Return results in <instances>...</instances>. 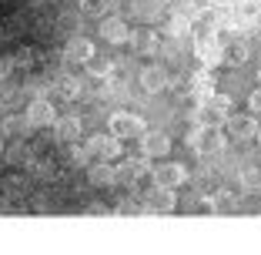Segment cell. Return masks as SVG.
Listing matches in <instances>:
<instances>
[{
  "mask_svg": "<svg viewBox=\"0 0 261 255\" xmlns=\"http://www.w3.org/2000/svg\"><path fill=\"white\" fill-rule=\"evenodd\" d=\"M231 108H234V104H231L228 94H211V98H204L198 104V111H191V118L201 121V124H215V128H221V124H228Z\"/></svg>",
  "mask_w": 261,
  "mask_h": 255,
  "instance_id": "obj_1",
  "label": "cell"
},
{
  "mask_svg": "<svg viewBox=\"0 0 261 255\" xmlns=\"http://www.w3.org/2000/svg\"><path fill=\"white\" fill-rule=\"evenodd\" d=\"M87 148H91V155L94 158H104V161H114V158L124 155V145L121 138H117L114 131H97L87 138Z\"/></svg>",
  "mask_w": 261,
  "mask_h": 255,
  "instance_id": "obj_2",
  "label": "cell"
},
{
  "mask_svg": "<svg viewBox=\"0 0 261 255\" xmlns=\"http://www.w3.org/2000/svg\"><path fill=\"white\" fill-rule=\"evenodd\" d=\"M154 185H168V188H181L188 181V168L181 161H164L158 168H151Z\"/></svg>",
  "mask_w": 261,
  "mask_h": 255,
  "instance_id": "obj_3",
  "label": "cell"
},
{
  "mask_svg": "<svg viewBox=\"0 0 261 255\" xmlns=\"http://www.w3.org/2000/svg\"><path fill=\"white\" fill-rule=\"evenodd\" d=\"M100 37L108 40V44H127V40H130L127 20L117 17V14H104V17H100Z\"/></svg>",
  "mask_w": 261,
  "mask_h": 255,
  "instance_id": "obj_4",
  "label": "cell"
},
{
  "mask_svg": "<svg viewBox=\"0 0 261 255\" xmlns=\"http://www.w3.org/2000/svg\"><path fill=\"white\" fill-rule=\"evenodd\" d=\"M23 114H27V121H31L34 128H50V124L57 121V108L50 104V98H34Z\"/></svg>",
  "mask_w": 261,
  "mask_h": 255,
  "instance_id": "obj_5",
  "label": "cell"
},
{
  "mask_svg": "<svg viewBox=\"0 0 261 255\" xmlns=\"http://www.w3.org/2000/svg\"><path fill=\"white\" fill-rule=\"evenodd\" d=\"M224 145H228V138H224L221 128H215V124H201L198 145H194V151H198V155H218Z\"/></svg>",
  "mask_w": 261,
  "mask_h": 255,
  "instance_id": "obj_6",
  "label": "cell"
},
{
  "mask_svg": "<svg viewBox=\"0 0 261 255\" xmlns=\"http://www.w3.org/2000/svg\"><path fill=\"white\" fill-rule=\"evenodd\" d=\"M111 131H114L117 138H141L147 128H144L141 118L127 114V111H117V114H111Z\"/></svg>",
  "mask_w": 261,
  "mask_h": 255,
  "instance_id": "obj_7",
  "label": "cell"
},
{
  "mask_svg": "<svg viewBox=\"0 0 261 255\" xmlns=\"http://www.w3.org/2000/svg\"><path fill=\"white\" fill-rule=\"evenodd\" d=\"M177 208V195L168 185H154L147 195V212H158V215H171Z\"/></svg>",
  "mask_w": 261,
  "mask_h": 255,
  "instance_id": "obj_8",
  "label": "cell"
},
{
  "mask_svg": "<svg viewBox=\"0 0 261 255\" xmlns=\"http://www.w3.org/2000/svg\"><path fill=\"white\" fill-rule=\"evenodd\" d=\"M194 54H198V61L211 71V67H218V64L224 61V47H221V40H215V37H198Z\"/></svg>",
  "mask_w": 261,
  "mask_h": 255,
  "instance_id": "obj_9",
  "label": "cell"
},
{
  "mask_svg": "<svg viewBox=\"0 0 261 255\" xmlns=\"http://www.w3.org/2000/svg\"><path fill=\"white\" fill-rule=\"evenodd\" d=\"M138 141H141V155L147 158H164L171 151V138L164 131H144Z\"/></svg>",
  "mask_w": 261,
  "mask_h": 255,
  "instance_id": "obj_10",
  "label": "cell"
},
{
  "mask_svg": "<svg viewBox=\"0 0 261 255\" xmlns=\"http://www.w3.org/2000/svg\"><path fill=\"white\" fill-rule=\"evenodd\" d=\"M228 134L234 141H251V138H258V118H254V114H241V118L231 114L228 118Z\"/></svg>",
  "mask_w": 261,
  "mask_h": 255,
  "instance_id": "obj_11",
  "label": "cell"
},
{
  "mask_svg": "<svg viewBox=\"0 0 261 255\" xmlns=\"http://www.w3.org/2000/svg\"><path fill=\"white\" fill-rule=\"evenodd\" d=\"M151 175V165H147V155H134L124 158V165H117V181H138V178Z\"/></svg>",
  "mask_w": 261,
  "mask_h": 255,
  "instance_id": "obj_12",
  "label": "cell"
},
{
  "mask_svg": "<svg viewBox=\"0 0 261 255\" xmlns=\"http://www.w3.org/2000/svg\"><path fill=\"white\" fill-rule=\"evenodd\" d=\"M87 181L94 188H111L117 181V168L104 158H97V165H87Z\"/></svg>",
  "mask_w": 261,
  "mask_h": 255,
  "instance_id": "obj_13",
  "label": "cell"
},
{
  "mask_svg": "<svg viewBox=\"0 0 261 255\" xmlns=\"http://www.w3.org/2000/svg\"><path fill=\"white\" fill-rule=\"evenodd\" d=\"M81 131H84V121H81L77 114H64V118H57V121H54V138L64 141V145L77 141V138H81Z\"/></svg>",
  "mask_w": 261,
  "mask_h": 255,
  "instance_id": "obj_14",
  "label": "cell"
},
{
  "mask_svg": "<svg viewBox=\"0 0 261 255\" xmlns=\"http://www.w3.org/2000/svg\"><path fill=\"white\" fill-rule=\"evenodd\" d=\"M141 87H144V91L147 94H161V91H168V71H164V67H158V64H151V67H144V71H141Z\"/></svg>",
  "mask_w": 261,
  "mask_h": 255,
  "instance_id": "obj_15",
  "label": "cell"
},
{
  "mask_svg": "<svg viewBox=\"0 0 261 255\" xmlns=\"http://www.w3.org/2000/svg\"><path fill=\"white\" fill-rule=\"evenodd\" d=\"M97 51H94V40L87 37H70L67 47H64V61L67 64H84L87 57H94Z\"/></svg>",
  "mask_w": 261,
  "mask_h": 255,
  "instance_id": "obj_16",
  "label": "cell"
},
{
  "mask_svg": "<svg viewBox=\"0 0 261 255\" xmlns=\"http://www.w3.org/2000/svg\"><path fill=\"white\" fill-rule=\"evenodd\" d=\"M188 94H191L194 101H204V98H211V94H215V78H211V74H207V71H201V74H194L191 78V84H188Z\"/></svg>",
  "mask_w": 261,
  "mask_h": 255,
  "instance_id": "obj_17",
  "label": "cell"
},
{
  "mask_svg": "<svg viewBox=\"0 0 261 255\" xmlns=\"http://www.w3.org/2000/svg\"><path fill=\"white\" fill-rule=\"evenodd\" d=\"M31 128L34 124L27 121V114H7L4 118V138H23V134H31Z\"/></svg>",
  "mask_w": 261,
  "mask_h": 255,
  "instance_id": "obj_18",
  "label": "cell"
},
{
  "mask_svg": "<svg viewBox=\"0 0 261 255\" xmlns=\"http://www.w3.org/2000/svg\"><path fill=\"white\" fill-rule=\"evenodd\" d=\"M138 54H154L158 51V34L154 31H130V40H127Z\"/></svg>",
  "mask_w": 261,
  "mask_h": 255,
  "instance_id": "obj_19",
  "label": "cell"
},
{
  "mask_svg": "<svg viewBox=\"0 0 261 255\" xmlns=\"http://www.w3.org/2000/svg\"><path fill=\"white\" fill-rule=\"evenodd\" d=\"M54 94H57V98H64V101H74L77 94H81V81H77L74 74H57Z\"/></svg>",
  "mask_w": 261,
  "mask_h": 255,
  "instance_id": "obj_20",
  "label": "cell"
},
{
  "mask_svg": "<svg viewBox=\"0 0 261 255\" xmlns=\"http://www.w3.org/2000/svg\"><path fill=\"white\" fill-rule=\"evenodd\" d=\"M84 67H87V74H91V78H108V74H111V61H108V57H97V54L87 57Z\"/></svg>",
  "mask_w": 261,
  "mask_h": 255,
  "instance_id": "obj_21",
  "label": "cell"
},
{
  "mask_svg": "<svg viewBox=\"0 0 261 255\" xmlns=\"http://www.w3.org/2000/svg\"><path fill=\"white\" fill-rule=\"evenodd\" d=\"M111 10V0H81V14L84 17H104Z\"/></svg>",
  "mask_w": 261,
  "mask_h": 255,
  "instance_id": "obj_22",
  "label": "cell"
},
{
  "mask_svg": "<svg viewBox=\"0 0 261 255\" xmlns=\"http://www.w3.org/2000/svg\"><path fill=\"white\" fill-rule=\"evenodd\" d=\"M238 181L245 192H261V168H245Z\"/></svg>",
  "mask_w": 261,
  "mask_h": 255,
  "instance_id": "obj_23",
  "label": "cell"
},
{
  "mask_svg": "<svg viewBox=\"0 0 261 255\" xmlns=\"http://www.w3.org/2000/svg\"><path fill=\"white\" fill-rule=\"evenodd\" d=\"M168 34L171 37H185V34H191V20H188L185 14H174L168 24Z\"/></svg>",
  "mask_w": 261,
  "mask_h": 255,
  "instance_id": "obj_24",
  "label": "cell"
},
{
  "mask_svg": "<svg viewBox=\"0 0 261 255\" xmlns=\"http://www.w3.org/2000/svg\"><path fill=\"white\" fill-rule=\"evenodd\" d=\"M91 158H94V155H91V148H87V145L77 148L74 141H70V161H74L77 168H87V165H91Z\"/></svg>",
  "mask_w": 261,
  "mask_h": 255,
  "instance_id": "obj_25",
  "label": "cell"
},
{
  "mask_svg": "<svg viewBox=\"0 0 261 255\" xmlns=\"http://www.w3.org/2000/svg\"><path fill=\"white\" fill-rule=\"evenodd\" d=\"M248 57H251V47H248L245 40H241V44H234V47H231V54H228V61H231V64H245Z\"/></svg>",
  "mask_w": 261,
  "mask_h": 255,
  "instance_id": "obj_26",
  "label": "cell"
},
{
  "mask_svg": "<svg viewBox=\"0 0 261 255\" xmlns=\"http://www.w3.org/2000/svg\"><path fill=\"white\" fill-rule=\"evenodd\" d=\"M20 98H23V94L17 91V87H7V91H0V108H17Z\"/></svg>",
  "mask_w": 261,
  "mask_h": 255,
  "instance_id": "obj_27",
  "label": "cell"
},
{
  "mask_svg": "<svg viewBox=\"0 0 261 255\" xmlns=\"http://www.w3.org/2000/svg\"><path fill=\"white\" fill-rule=\"evenodd\" d=\"M34 61H37V51H34V47H23L20 54L14 57V64H17V67H31Z\"/></svg>",
  "mask_w": 261,
  "mask_h": 255,
  "instance_id": "obj_28",
  "label": "cell"
},
{
  "mask_svg": "<svg viewBox=\"0 0 261 255\" xmlns=\"http://www.w3.org/2000/svg\"><path fill=\"white\" fill-rule=\"evenodd\" d=\"M117 212H121V215H141V212H147V205H138V201H121V205H117Z\"/></svg>",
  "mask_w": 261,
  "mask_h": 255,
  "instance_id": "obj_29",
  "label": "cell"
},
{
  "mask_svg": "<svg viewBox=\"0 0 261 255\" xmlns=\"http://www.w3.org/2000/svg\"><path fill=\"white\" fill-rule=\"evenodd\" d=\"M14 57H7V54H0V84H4V81L10 78V74H14Z\"/></svg>",
  "mask_w": 261,
  "mask_h": 255,
  "instance_id": "obj_30",
  "label": "cell"
},
{
  "mask_svg": "<svg viewBox=\"0 0 261 255\" xmlns=\"http://www.w3.org/2000/svg\"><path fill=\"white\" fill-rule=\"evenodd\" d=\"M7 158H10V161H27V158H31V148H27V145H14Z\"/></svg>",
  "mask_w": 261,
  "mask_h": 255,
  "instance_id": "obj_31",
  "label": "cell"
},
{
  "mask_svg": "<svg viewBox=\"0 0 261 255\" xmlns=\"http://www.w3.org/2000/svg\"><path fill=\"white\" fill-rule=\"evenodd\" d=\"M248 108H251L254 114H261V87H258V91H251V94H248Z\"/></svg>",
  "mask_w": 261,
  "mask_h": 255,
  "instance_id": "obj_32",
  "label": "cell"
},
{
  "mask_svg": "<svg viewBox=\"0 0 261 255\" xmlns=\"http://www.w3.org/2000/svg\"><path fill=\"white\" fill-rule=\"evenodd\" d=\"M188 84H191V78H188V74H185V78L168 81V87H171V91H188Z\"/></svg>",
  "mask_w": 261,
  "mask_h": 255,
  "instance_id": "obj_33",
  "label": "cell"
},
{
  "mask_svg": "<svg viewBox=\"0 0 261 255\" xmlns=\"http://www.w3.org/2000/svg\"><path fill=\"white\" fill-rule=\"evenodd\" d=\"M108 205H104V201H94V205H87V215H108Z\"/></svg>",
  "mask_w": 261,
  "mask_h": 255,
  "instance_id": "obj_34",
  "label": "cell"
},
{
  "mask_svg": "<svg viewBox=\"0 0 261 255\" xmlns=\"http://www.w3.org/2000/svg\"><path fill=\"white\" fill-rule=\"evenodd\" d=\"M27 91L34 94V98H44V91H47V84L44 81H34V84H27Z\"/></svg>",
  "mask_w": 261,
  "mask_h": 255,
  "instance_id": "obj_35",
  "label": "cell"
},
{
  "mask_svg": "<svg viewBox=\"0 0 261 255\" xmlns=\"http://www.w3.org/2000/svg\"><path fill=\"white\" fill-rule=\"evenodd\" d=\"M0 155H4V131H0Z\"/></svg>",
  "mask_w": 261,
  "mask_h": 255,
  "instance_id": "obj_36",
  "label": "cell"
},
{
  "mask_svg": "<svg viewBox=\"0 0 261 255\" xmlns=\"http://www.w3.org/2000/svg\"><path fill=\"white\" fill-rule=\"evenodd\" d=\"M258 84H261V67H258Z\"/></svg>",
  "mask_w": 261,
  "mask_h": 255,
  "instance_id": "obj_37",
  "label": "cell"
},
{
  "mask_svg": "<svg viewBox=\"0 0 261 255\" xmlns=\"http://www.w3.org/2000/svg\"><path fill=\"white\" fill-rule=\"evenodd\" d=\"M34 4H47V0H34Z\"/></svg>",
  "mask_w": 261,
  "mask_h": 255,
  "instance_id": "obj_38",
  "label": "cell"
},
{
  "mask_svg": "<svg viewBox=\"0 0 261 255\" xmlns=\"http://www.w3.org/2000/svg\"><path fill=\"white\" fill-rule=\"evenodd\" d=\"M258 141H261V128H258Z\"/></svg>",
  "mask_w": 261,
  "mask_h": 255,
  "instance_id": "obj_39",
  "label": "cell"
}]
</instances>
